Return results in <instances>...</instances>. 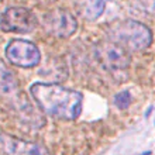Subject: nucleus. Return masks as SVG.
Masks as SVG:
<instances>
[{
    "instance_id": "12",
    "label": "nucleus",
    "mask_w": 155,
    "mask_h": 155,
    "mask_svg": "<svg viewBox=\"0 0 155 155\" xmlns=\"http://www.w3.org/2000/svg\"><path fill=\"white\" fill-rule=\"evenodd\" d=\"M134 3L141 12L155 17V0H134Z\"/></svg>"
},
{
    "instance_id": "2",
    "label": "nucleus",
    "mask_w": 155,
    "mask_h": 155,
    "mask_svg": "<svg viewBox=\"0 0 155 155\" xmlns=\"http://www.w3.org/2000/svg\"><path fill=\"white\" fill-rule=\"evenodd\" d=\"M107 40L128 52H143L152 44V31L147 24L133 18L116 20L106 27Z\"/></svg>"
},
{
    "instance_id": "6",
    "label": "nucleus",
    "mask_w": 155,
    "mask_h": 155,
    "mask_svg": "<svg viewBox=\"0 0 155 155\" xmlns=\"http://www.w3.org/2000/svg\"><path fill=\"white\" fill-rule=\"evenodd\" d=\"M8 64L23 69H31L41 64V51L28 40H12L4 48Z\"/></svg>"
},
{
    "instance_id": "11",
    "label": "nucleus",
    "mask_w": 155,
    "mask_h": 155,
    "mask_svg": "<svg viewBox=\"0 0 155 155\" xmlns=\"http://www.w3.org/2000/svg\"><path fill=\"white\" fill-rule=\"evenodd\" d=\"M131 102H133V97H131L130 90H120L113 97V104L118 110H127L130 107Z\"/></svg>"
},
{
    "instance_id": "8",
    "label": "nucleus",
    "mask_w": 155,
    "mask_h": 155,
    "mask_svg": "<svg viewBox=\"0 0 155 155\" xmlns=\"http://www.w3.org/2000/svg\"><path fill=\"white\" fill-rule=\"evenodd\" d=\"M0 151L3 155H51L44 144L27 141L6 133H0Z\"/></svg>"
},
{
    "instance_id": "4",
    "label": "nucleus",
    "mask_w": 155,
    "mask_h": 155,
    "mask_svg": "<svg viewBox=\"0 0 155 155\" xmlns=\"http://www.w3.org/2000/svg\"><path fill=\"white\" fill-rule=\"evenodd\" d=\"M41 25L44 31L51 37L66 40L78 31V18L66 8L49 10L41 18Z\"/></svg>"
},
{
    "instance_id": "3",
    "label": "nucleus",
    "mask_w": 155,
    "mask_h": 155,
    "mask_svg": "<svg viewBox=\"0 0 155 155\" xmlns=\"http://www.w3.org/2000/svg\"><path fill=\"white\" fill-rule=\"evenodd\" d=\"M93 55L102 68L111 74V76L120 78L127 75L131 65V57L128 51L114 44L110 40L99 41L93 47Z\"/></svg>"
},
{
    "instance_id": "13",
    "label": "nucleus",
    "mask_w": 155,
    "mask_h": 155,
    "mask_svg": "<svg viewBox=\"0 0 155 155\" xmlns=\"http://www.w3.org/2000/svg\"><path fill=\"white\" fill-rule=\"evenodd\" d=\"M0 155H3V152H2V151H0Z\"/></svg>"
},
{
    "instance_id": "10",
    "label": "nucleus",
    "mask_w": 155,
    "mask_h": 155,
    "mask_svg": "<svg viewBox=\"0 0 155 155\" xmlns=\"http://www.w3.org/2000/svg\"><path fill=\"white\" fill-rule=\"evenodd\" d=\"M82 17L87 21H96L106 10V0H82L79 4Z\"/></svg>"
},
{
    "instance_id": "5",
    "label": "nucleus",
    "mask_w": 155,
    "mask_h": 155,
    "mask_svg": "<svg viewBox=\"0 0 155 155\" xmlns=\"http://www.w3.org/2000/svg\"><path fill=\"white\" fill-rule=\"evenodd\" d=\"M38 25V18L30 8L23 6L7 7L0 14V28L4 33L28 34Z\"/></svg>"
},
{
    "instance_id": "7",
    "label": "nucleus",
    "mask_w": 155,
    "mask_h": 155,
    "mask_svg": "<svg viewBox=\"0 0 155 155\" xmlns=\"http://www.w3.org/2000/svg\"><path fill=\"white\" fill-rule=\"evenodd\" d=\"M8 104L12 106L18 120L30 128L38 130V128H42L47 124L45 114L37 106V103L34 100L31 102L24 93H18L16 97L8 102Z\"/></svg>"
},
{
    "instance_id": "1",
    "label": "nucleus",
    "mask_w": 155,
    "mask_h": 155,
    "mask_svg": "<svg viewBox=\"0 0 155 155\" xmlns=\"http://www.w3.org/2000/svg\"><path fill=\"white\" fill-rule=\"evenodd\" d=\"M30 94L41 111L62 121H74L82 114L83 94L54 82H37L30 86Z\"/></svg>"
},
{
    "instance_id": "9",
    "label": "nucleus",
    "mask_w": 155,
    "mask_h": 155,
    "mask_svg": "<svg viewBox=\"0 0 155 155\" xmlns=\"http://www.w3.org/2000/svg\"><path fill=\"white\" fill-rule=\"evenodd\" d=\"M18 93H21L20 82L14 72L7 66V64L0 59V96L10 102Z\"/></svg>"
}]
</instances>
